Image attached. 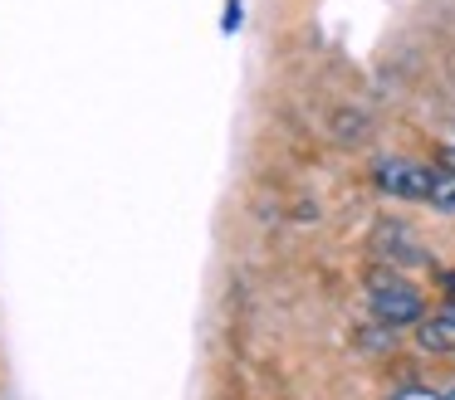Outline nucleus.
<instances>
[{
    "label": "nucleus",
    "instance_id": "nucleus-6",
    "mask_svg": "<svg viewBox=\"0 0 455 400\" xmlns=\"http://www.w3.org/2000/svg\"><path fill=\"white\" fill-rule=\"evenodd\" d=\"M441 400H455V390H451V396H441Z\"/></svg>",
    "mask_w": 455,
    "mask_h": 400
},
{
    "label": "nucleus",
    "instance_id": "nucleus-3",
    "mask_svg": "<svg viewBox=\"0 0 455 400\" xmlns=\"http://www.w3.org/2000/svg\"><path fill=\"white\" fill-rule=\"evenodd\" d=\"M416 341H421L426 351H455V302H445L441 312H431V318L416 327Z\"/></svg>",
    "mask_w": 455,
    "mask_h": 400
},
{
    "label": "nucleus",
    "instance_id": "nucleus-2",
    "mask_svg": "<svg viewBox=\"0 0 455 400\" xmlns=\"http://www.w3.org/2000/svg\"><path fill=\"white\" fill-rule=\"evenodd\" d=\"M431 181H435L431 166H416V161H377V185H382L387 195H402V200H431Z\"/></svg>",
    "mask_w": 455,
    "mask_h": 400
},
{
    "label": "nucleus",
    "instance_id": "nucleus-4",
    "mask_svg": "<svg viewBox=\"0 0 455 400\" xmlns=\"http://www.w3.org/2000/svg\"><path fill=\"white\" fill-rule=\"evenodd\" d=\"M431 205H435V210H455V171H435Z\"/></svg>",
    "mask_w": 455,
    "mask_h": 400
},
{
    "label": "nucleus",
    "instance_id": "nucleus-1",
    "mask_svg": "<svg viewBox=\"0 0 455 400\" xmlns=\"http://www.w3.org/2000/svg\"><path fill=\"white\" fill-rule=\"evenodd\" d=\"M367 298H372V312L387 327H411V322H421V293L406 278H372Z\"/></svg>",
    "mask_w": 455,
    "mask_h": 400
},
{
    "label": "nucleus",
    "instance_id": "nucleus-5",
    "mask_svg": "<svg viewBox=\"0 0 455 400\" xmlns=\"http://www.w3.org/2000/svg\"><path fill=\"white\" fill-rule=\"evenodd\" d=\"M392 400H441V396L426 386H402V390H392Z\"/></svg>",
    "mask_w": 455,
    "mask_h": 400
}]
</instances>
